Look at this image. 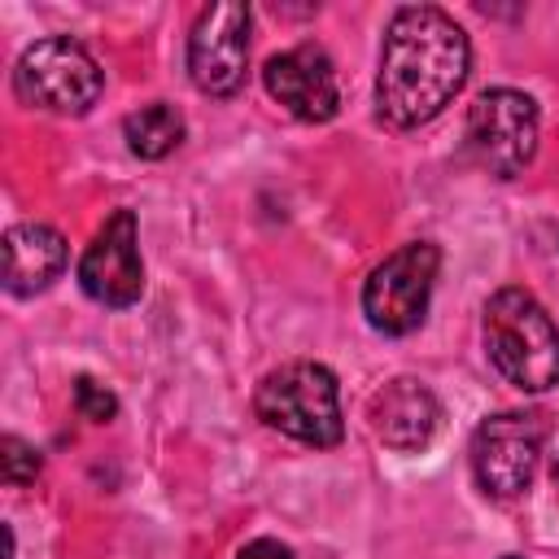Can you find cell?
I'll list each match as a JSON object with an SVG mask.
<instances>
[{
	"instance_id": "obj_1",
	"label": "cell",
	"mask_w": 559,
	"mask_h": 559,
	"mask_svg": "<svg viewBox=\"0 0 559 559\" xmlns=\"http://www.w3.org/2000/svg\"><path fill=\"white\" fill-rule=\"evenodd\" d=\"M467 70V31L437 4H402L384 31L376 109L397 131L424 127L463 92Z\"/></svg>"
},
{
	"instance_id": "obj_2",
	"label": "cell",
	"mask_w": 559,
	"mask_h": 559,
	"mask_svg": "<svg viewBox=\"0 0 559 559\" xmlns=\"http://www.w3.org/2000/svg\"><path fill=\"white\" fill-rule=\"evenodd\" d=\"M480 341L493 371L520 393L559 384V328L528 288H498L480 314Z\"/></svg>"
},
{
	"instance_id": "obj_3",
	"label": "cell",
	"mask_w": 559,
	"mask_h": 559,
	"mask_svg": "<svg viewBox=\"0 0 559 559\" xmlns=\"http://www.w3.org/2000/svg\"><path fill=\"white\" fill-rule=\"evenodd\" d=\"M253 411L266 428L284 432L301 445H314V450H328L345 437L341 384L323 362H310V358H297V362L266 371L258 380Z\"/></svg>"
},
{
	"instance_id": "obj_4",
	"label": "cell",
	"mask_w": 559,
	"mask_h": 559,
	"mask_svg": "<svg viewBox=\"0 0 559 559\" xmlns=\"http://www.w3.org/2000/svg\"><path fill=\"white\" fill-rule=\"evenodd\" d=\"M13 92L31 109L79 118V114H87L100 100L105 70L96 66V57L79 39L48 35V39H35L17 57V66H13Z\"/></svg>"
},
{
	"instance_id": "obj_5",
	"label": "cell",
	"mask_w": 559,
	"mask_h": 559,
	"mask_svg": "<svg viewBox=\"0 0 559 559\" xmlns=\"http://www.w3.org/2000/svg\"><path fill=\"white\" fill-rule=\"evenodd\" d=\"M542 450H546V419L537 411L485 415L476 424L472 450H467L480 493H489L498 502L520 498L542 467Z\"/></svg>"
},
{
	"instance_id": "obj_6",
	"label": "cell",
	"mask_w": 559,
	"mask_h": 559,
	"mask_svg": "<svg viewBox=\"0 0 559 559\" xmlns=\"http://www.w3.org/2000/svg\"><path fill=\"white\" fill-rule=\"evenodd\" d=\"M467 157L493 179H515L537 153V105L515 87H489L472 100L463 127Z\"/></svg>"
},
{
	"instance_id": "obj_7",
	"label": "cell",
	"mask_w": 559,
	"mask_h": 559,
	"mask_svg": "<svg viewBox=\"0 0 559 559\" xmlns=\"http://www.w3.org/2000/svg\"><path fill=\"white\" fill-rule=\"evenodd\" d=\"M441 271V249L432 240H411L393 249L362 284V314L384 336H406L424 323L432 284Z\"/></svg>"
},
{
	"instance_id": "obj_8",
	"label": "cell",
	"mask_w": 559,
	"mask_h": 559,
	"mask_svg": "<svg viewBox=\"0 0 559 559\" xmlns=\"http://www.w3.org/2000/svg\"><path fill=\"white\" fill-rule=\"evenodd\" d=\"M249 74V4H205L188 35V79L205 96H236Z\"/></svg>"
},
{
	"instance_id": "obj_9",
	"label": "cell",
	"mask_w": 559,
	"mask_h": 559,
	"mask_svg": "<svg viewBox=\"0 0 559 559\" xmlns=\"http://www.w3.org/2000/svg\"><path fill=\"white\" fill-rule=\"evenodd\" d=\"M79 288L100 306H131L144 293V262H140V227L135 210H114L92 245L79 258Z\"/></svg>"
},
{
	"instance_id": "obj_10",
	"label": "cell",
	"mask_w": 559,
	"mask_h": 559,
	"mask_svg": "<svg viewBox=\"0 0 559 559\" xmlns=\"http://www.w3.org/2000/svg\"><path fill=\"white\" fill-rule=\"evenodd\" d=\"M262 83L271 100H280L297 122H332L341 109L336 66L319 44H297L288 52H275L262 66Z\"/></svg>"
},
{
	"instance_id": "obj_11",
	"label": "cell",
	"mask_w": 559,
	"mask_h": 559,
	"mask_svg": "<svg viewBox=\"0 0 559 559\" xmlns=\"http://www.w3.org/2000/svg\"><path fill=\"white\" fill-rule=\"evenodd\" d=\"M367 419H371V432L389 450L415 454V450H424L437 437V428H441V402H437V393L424 380L397 376V380H389V384H380L371 393Z\"/></svg>"
},
{
	"instance_id": "obj_12",
	"label": "cell",
	"mask_w": 559,
	"mask_h": 559,
	"mask_svg": "<svg viewBox=\"0 0 559 559\" xmlns=\"http://www.w3.org/2000/svg\"><path fill=\"white\" fill-rule=\"evenodd\" d=\"M66 236L48 223H13L4 231V288L13 297L44 293L66 271Z\"/></svg>"
},
{
	"instance_id": "obj_13",
	"label": "cell",
	"mask_w": 559,
	"mask_h": 559,
	"mask_svg": "<svg viewBox=\"0 0 559 559\" xmlns=\"http://www.w3.org/2000/svg\"><path fill=\"white\" fill-rule=\"evenodd\" d=\"M122 135H127V148L144 162H162L166 153L179 148L183 140V114L166 100H153V105H140L135 114L122 118Z\"/></svg>"
},
{
	"instance_id": "obj_14",
	"label": "cell",
	"mask_w": 559,
	"mask_h": 559,
	"mask_svg": "<svg viewBox=\"0 0 559 559\" xmlns=\"http://www.w3.org/2000/svg\"><path fill=\"white\" fill-rule=\"evenodd\" d=\"M0 467H4V485L9 489H22V485H31L39 476V450L9 432L0 441Z\"/></svg>"
},
{
	"instance_id": "obj_15",
	"label": "cell",
	"mask_w": 559,
	"mask_h": 559,
	"mask_svg": "<svg viewBox=\"0 0 559 559\" xmlns=\"http://www.w3.org/2000/svg\"><path fill=\"white\" fill-rule=\"evenodd\" d=\"M74 411H79L83 419H92V424H109V419L118 415V397H114L100 380L79 376V380H74Z\"/></svg>"
},
{
	"instance_id": "obj_16",
	"label": "cell",
	"mask_w": 559,
	"mask_h": 559,
	"mask_svg": "<svg viewBox=\"0 0 559 559\" xmlns=\"http://www.w3.org/2000/svg\"><path fill=\"white\" fill-rule=\"evenodd\" d=\"M236 559H297V555L284 542H275V537H253L249 546H240Z\"/></svg>"
},
{
	"instance_id": "obj_17",
	"label": "cell",
	"mask_w": 559,
	"mask_h": 559,
	"mask_svg": "<svg viewBox=\"0 0 559 559\" xmlns=\"http://www.w3.org/2000/svg\"><path fill=\"white\" fill-rule=\"evenodd\" d=\"M550 485H555V493H559V454H555V463H550Z\"/></svg>"
},
{
	"instance_id": "obj_18",
	"label": "cell",
	"mask_w": 559,
	"mask_h": 559,
	"mask_svg": "<svg viewBox=\"0 0 559 559\" xmlns=\"http://www.w3.org/2000/svg\"><path fill=\"white\" fill-rule=\"evenodd\" d=\"M507 559H520V555H507Z\"/></svg>"
}]
</instances>
